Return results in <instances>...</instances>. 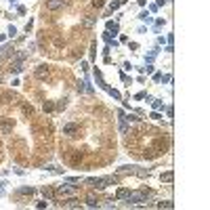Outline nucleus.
<instances>
[{
  "mask_svg": "<svg viewBox=\"0 0 210 210\" xmlns=\"http://www.w3.org/2000/svg\"><path fill=\"white\" fill-rule=\"evenodd\" d=\"M36 76H38V78H46V76H48V67H46V65H38Z\"/></svg>",
  "mask_w": 210,
  "mask_h": 210,
  "instance_id": "nucleus-5",
  "label": "nucleus"
},
{
  "mask_svg": "<svg viewBox=\"0 0 210 210\" xmlns=\"http://www.w3.org/2000/svg\"><path fill=\"white\" fill-rule=\"evenodd\" d=\"M63 6V0H46V8L48 11H59Z\"/></svg>",
  "mask_w": 210,
  "mask_h": 210,
  "instance_id": "nucleus-3",
  "label": "nucleus"
},
{
  "mask_svg": "<svg viewBox=\"0 0 210 210\" xmlns=\"http://www.w3.org/2000/svg\"><path fill=\"white\" fill-rule=\"evenodd\" d=\"M59 193H61V195H72V193H74V189H72V187H61V189H59Z\"/></svg>",
  "mask_w": 210,
  "mask_h": 210,
  "instance_id": "nucleus-9",
  "label": "nucleus"
},
{
  "mask_svg": "<svg viewBox=\"0 0 210 210\" xmlns=\"http://www.w3.org/2000/svg\"><path fill=\"white\" fill-rule=\"evenodd\" d=\"M13 124H15V122H13V118H4V120H2V124H0L2 132H4V134H8V132L13 130Z\"/></svg>",
  "mask_w": 210,
  "mask_h": 210,
  "instance_id": "nucleus-1",
  "label": "nucleus"
},
{
  "mask_svg": "<svg viewBox=\"0 0 210 210\" xmlns=\"http://www.w3.org/2000/svg\"><path fill=\"white\" fill-rule=\"evenodd\" d=\"M103 4H105V0H92V6H95V8H101Z\"/></svg>",
  "mask_w": 210,
  "mask_h": 210,
  "instance_id": "nucleus-13",
  "label": "nucleus"
},
{
  "mask_svg": "<svg viewBox=\"0 0 210 210\" xmlns=\"http://www.w3.org/2000/svg\"><path fill=\"white\" fill-rule=\"evenodd\" d=\"M61 206H65V208H78L80 204H78V200H74V198H72V200H67V202H63Z\"/></svg>",
  "mask_w": 210,
  "mask_h": 210,
  "instance_id": "nucleus-7",
  "label": "nucleus"
},
{
  "mask_svg": "<svg viewBox=\"0 0 210 210\" xmlns=\"http://www.w3.org/2000/svg\"><path fill=\"white\" fill-rule=\"evenodd\" d=\"M78 132V126L76 124H65L63 126V134H67V137H74Z\"/></svg>",
  "mask_w": 210,
  "mask_h": 210,
  "instance_id": "nucleus-4",
  "label": "nucleus"
},
{
  "mask_svg": "<svg viewBox=\"0 0 210 210\" xmlns=\"http://www.w3.org/2000/svg\"><path fill=\"white\" fill-rule=\"evenodd\" d=\"M86 202H88L90 206H97V202H99V200H97L95 195H88V198H86Z\"/></svg>",
  "mask_w": 210,
  "mask_h": 210,
  "instance_id": "nucleus-11",
  "label": "nucleus"
},
{
  "mask_svg": "<svg viewBox=\"0 0 210 210\" xmlns=\"http://www.w3.org/2000/svg\"><path fill=\"white\" fill-rule=\"evenodd\" d=\"M21 109H23V114H25V116H34V107H32V105H27V103H25Z\"/></svg>",
  "mask_w": 210,
  "mask_h": 210,
  "instance_id": "nucleus-8",
  "label": "nucleus"
},
{
  "mask_svg": "<svg viewBox=\"0 0 210 210\" xmlns=\"http://www.w3.org/2000/svg\"><path fill=\"white\" fill-rule=\"evenodd\" d=\"M158 206H160V208H172V204H170V202H162V204H158Z\"/></svg>",
  "mask_w": 210,
  "mask_h": 210,
  "instance_id": "nucleus-17",
  "label": "nucleus"
},
{
  "mask_svg": "<svg viewBox=\"0 0 210 210\" xmlns=\"http://www.w3.org/2000/svg\"><path fill=\"white\" fill-rule=\"evenodd\" d=\"M53 109H55L53 103H44V111H53Z\"/></svg>",
  "mask_w": 210,
  "mask_h": 210,
  "instance_id": "nucleus-14",
  "label": "nucleus"
},
{
  "mask_svg": "<svg viewBox=\"0 0 210 210\" xmlns=\"http://www.w3.org/2000/svg\"><path fill=\"white\" fill-rule=\"evenodd\" d=\"M42 191H44V195H46V198H53V195H55V191H53V189H48V187H44Z\"/></svg>",
  "mask_w": 210,
  "mask_h": 210,
  "instance_id": "nucleus-12",
  "label": "nucleus"
},
{
  "mask_svg": "<svg viewBox=\"0 0 210 210\" xmlns=\"http://www.w3.org/2000/svg\"><path fill=\"white\" fill-rule=\"evenodd\" d=\"M32 193H34V189H27V187L21 189V195H32Z\"/></svg>",
  "mask_w": 210,
  "mask_h": 210,
  "instance_id": "nucleus-15",
  "label": "nucleus"
},
{
  "mask_svg": "<svg viewBox=\"0 0 210 210\" xmlns=\"http://www.w3.org/2000/svg\"><path fill=\"white\" fill-rule=\"evenodd\" d=\"M116 195L122 200V198H128V195H130V191H128V189H118V193H116Z\"/></svg>",
  "mask_w": 210,
  "mask_h": 210,
  "instance_id": "nucleus-10",
  "label": "nucleus"
},
{
  "mask_svg": "<svg viewBox=\"0 0 210 210\" xmlns=\"http://www.w3.org/2000/svg\"><path fill=\"white\" fill-rule=\"evenodd\" d=\"M69 162H72L74 166H78V164L82 162V153H80V151H76V153H74L72 158H69Z\"/></svg>",
  "mask_w": 210,
  "mask_h": 210,
  "instance_id": "nucleus-6",
  "label": "nucleus"
},
{
  "mask_svg": "<svg viewBox=\"0 0 210 210\" xmlns=\"http://www.w3.org/2000/svg\"><path fill=\"white\" fill-rule=\"evenodd\" d=\"M162 181H172V172H166V174H162Z\"/></svg>",
  "mask_w": 210,
  "mask_h": 210,
  "instance_id": "nucleus-16",
  "label": "nucleus"
},
{
  "mask_svg": "<svg viewBox=\"0 0 210 210\" xmlns=\"http://www.w3.org/2000/svg\"><path fill=\"white\" fill-rule=\"evenodd\" d=\"M111 179H92V181H88V185L90 187H97V189H103L105 187V183H109Z\"/></svg>",
  "mask_w": 210,
  "mask_h": 210,
  "instance_id": "nucleus-2",
  "label": "nucleus"
}]
</instances>
